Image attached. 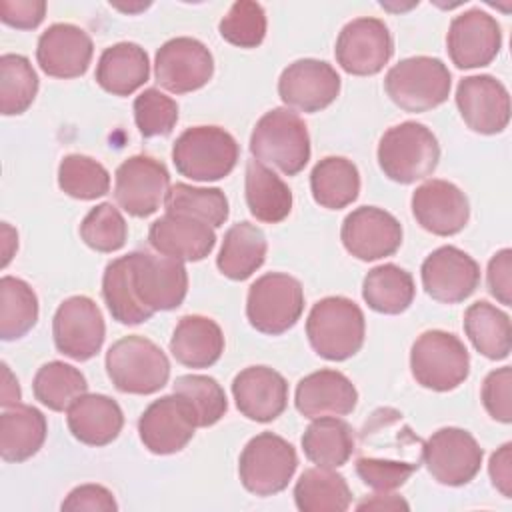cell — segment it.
Segmentation results:
<instances>
[{"mask_svg": "<svg viewBox=\"0 0 512 512\" xmlns=\"http://www.w3.org/2000/svg\"><path fill=\"white\" fill-rule=\"evenodd\" d=\"M172 390L192 404L200 428L216 424L228 410L226 394L212 376L182 374L174 380Z\"/></svg>", "mask_w": 512, "mask_h": 512, "instance_id": "cell-44", "label": "cell"}, {"mask_svg": "<svg viewBox=\"0 0 512 512\" xmlns=\"http://www.w3.org/2000/svg\"><path fill=\"white\" fill-rule=\"evenodd\" d=\"M296 410L304 418L346 416L358 404V392L348 376L338 370H318L296 384Z\"/></svg>", "mask_w": 512, "mask_h": 512, "instance_id": "cell-26", "label": "cell"}, {"mask_svg": "<svg viewBox=\"0 0 512 512\" xmlns=\"http://www.w3.org/2000/svg\"><path fill=\"white\" fill-rule=\"evenodd\" d=\"M376 156L386 178L398 184H412L428 178L436 170L440 146L430 128L406 120L382 134Z\"/></svg>", "mask_w": 512, "mask_h": 512, "instance_id": "cell-3", "label": "cell"}, {"mask_svg": "<svg viewBox=\"0 0 512 512\" xmlns=\"http://www.w3.org/2000/svg\"><path fill=\"white\" fill-rule=\"evenodd\" d=\"M232 396L248 420L272 422L286 410L288 382L268 366H248L234 376Z\"/></svg>", "mask_w": 512, "mask_h": 512, "instance_id": "cell-24", "label": "cell"}, {"mask_svg": "<svg viewBox=\"0 0 512 512\" xmlns=\"http://www.w3.org/2000/svg\"><path fill=\"white\" fill-rule=\"evenodd\" d=\"M456 106L464 124L478 134H500L510 122L508 90L490 74L462 78L456 88Z\"/></svg>", "mask_w": 512, "mask_h": 512, "instance_id": "cell-20", "label": "cell"}, {"mask_svg": "<svg viewBox=\"0 0 512 512\" xmlns=\"http://www.w3.org/2000/svg\"><path fill=\"white\" fill-rule=\"evenodd\" d=\"M310 190L316 204L340 210L352 204L360 192V172L344 156H326L310 172Z\"/></svg>", "mask_w": 512, "mask_h": 512, "instance_id": "cell-35", "label": "cell"}, {"mask_svg": "<svg viewBox=\"0 0 512 512\" xmlns=\"http://www.w3.org/2000/svg\"><path fill=\"white\" fill-rule=\"evenodd\" d=\"M198 428L192 404L180 394H168L154 400L138 420V434L152 454L166 456L180 452Z\"/></svg>", "mask_w": 512, "mask_h": 512, "instance_id": "cell-14", "label": "cell"}, {"mask_svg": "<svg viewBox=\"0 0 512 512\" xmlns=\"http://www.w3.org/2000/svg\"><path fill=\"white\" fill-rule=\"evenodd\" d=\"M490 480L496 486V490L502 492L504 498L512 496V444H502L488 462Z\"/></svg>", "mask_w": 512, "mask_h": 512, "instance_id": "cell-53", "label": "cell"}, {"mask_svg": "<svg viewBox=\"0 0 512 512\" xmlns=\"http://www.w3.org/2000/svg\"><path fill=\"white\" fill-rule=\"evenodd\" d=\"M164 206L168 214L188 216L212 228L222 226L230 214L228 198L220 188H196L184 182L170 186Z\"/></svg>", "mask_w": 512, "mask_h": 512, "instance_id": "cell-41", "label": "cell"}, {"mask_svg": "<svg viewBox=\"0 0 512 512\" xmlns=\"http://www.w3.org/2000/svg\"><path fill=\"white\" fill-rule=\"evenodd\" d=\"M220 36L238 48H256L266 36V14L258 2L238 0L218 24Z\"/></svg>", "mask_w": 512, "mask_h": 512, "instance_id": "cell-46", "label": "cell"}, {"mask_svg": "<svg viewBox=\"0 0 512 512\" xmlns=\"http://www.w3.org/2000/svg\"><path fill=\"white\" fill-rule=\"evenodd\" d=\"M80 238L96 252H116L126 244L128 226L122 212L112 202L94 206L80 224Z\"/></svg>", "mask_w": 512, "mask_h": 512, "instance_id": "cell-45", "label": "cell"}, {"mask_svg": "<svg viewBox=\"0 0 512 512\" xmlns=\"http://www.w3.org/2000/svg\"><path fill=\"white\" fill-rule=\"evenodd\" d=\"M238 156V142L220 126L186 128L172 146L176 170L196 182H214L228 176Z\"/></svg>", "mask_w": 512, "mask_h": 512, "instance_id": "cell-5", "label": "cell"}, {"mask_svg": "<svg viewBox=\"0 0 512 512\" xmlns=\"http://www.w3.org/2000/svg\"><path fill=\"white\" fill-rule=\"evenodd\" d=\"M488 292L504 306L512 304V250H498L490 262L486 272Z\"/></svg>", "mask_w": 512, "mask_h": 512, "instance_id": "cell-51", "label": "cell"}, {"mask_svg": "<svg viewBox=\"0 0 512 512\" xmlns=\"http://www.w3.org/2000/svg\"><path fill=\"white\" fill-rule=\"evenodd\" d=\"M132 282L140 302L152 312L178 308L188 292V272L176 258L150 252H130Z\"/></svg>", "mask_w": 512, "mask_h": 512, "instance_id": "cell-16", "label": "cell"}, {"mask_svg": "<svg viewBox=\"0 0 512 512\" xmlns=\"http://www.w3.org/2000/svg\"><path fill=\"white\" fill-rule=\"evenodd\" d=\"M150 60L142 46L118 42L108 46L96 64V82L112 96H130L148 82Z\"/></svg>", "mask_w": 512, "mask_h": 512, "instance_id": "cell-29", "label": "cell"}, {"mask_svg": "<svg viewBox=\"0 0 512 512\" xmlns=\"http://www.w3.org/2000/svg\"><path fill=\"white\" fill-rule=\"evenodd\" d=\"M170 352L182 366L208 368L224 352L222 328L208 316H182L170 338Z\"/></svg>", "mask_w": 512, "mask_h": 512, "instance_id": "cell-28", "label": "cell"}, {"mask_svg": "<svg viewBox=\"0 0 512 512\" xmlns=\"http://www.w3.org/2000/svg\"><path fill=\"white\" fill-rule=\"evenodd\" d=\"M408 502L396 494H388V492H378L372 494V498L362 500L356 510H408Z\"/></svg>", "mask_w": 512, "mask_h": 512, "instance_id": "cell-54", "label": "cell"}, {"mask_svg": "<svg viewBox=\"0 0 512 512\" xmlns=\"http://www.w3.org/2000/svg\"><path fill=\"white\" fill-rule=\"evenodd\" d=\"M34 396L40 404L54 412L68 410L88 390L84 374L60 360L46 362L38 368L32 380Z\"/></svg>", "mask_w": 512, "mask_h": 512, "instance_id": "cell-39", "label": "cell"}, {"mask_svg": "<svg viewBox=\"0 0 512 512\" xmlns=\"http://www.w3.org/2000/svg\"><path fill=\"white\" fill-rule=\"evenodd\" d=\"M502 30L494 16L470 8L452 18L446 34V50L456 68L488 66L500 52Z\"/></svg>", "mask_w": 512, "mask_h": 512, "instance_id": "cell-17", "label": "cell"}, {"mask_svg": "<svg viewBox=\"0 0 512 512\" xmlns=\"http://www.w3.org/2000/svg\"><path fill=\"white\" fill-rule=\"evenodd\" d=\"M294 502L302 512H344L352 502L346 478L334 468H308L294 486Z\"/></svg>", "mask_w": 512, "mask_h": 512, "instance_id": "cell-36", "label": "cell"}, {"mask_svg": "<svg viewBox=\"0 0 512 512\" xmlns=\"http://www.w3.org/2000/svg\"><path fill=\"white\" fill-rule=\"evenodd\" d=\"M484 450L476 438L462 428L436 430L422 444V462L430 476L444 486H464L476 478Z\"/></svg>", "mask_w": 512, "mask_h": 512, "instance_id": "cell-10", "label": "cell"}, {"mask_svg": "<svg viewBox=\"0 0 512 512\" xmlns=\"http://www.w3.org/2000/svg\"><path fill=\"white\" fill-rule=\"evenodd\" d=\"M18 248V234L6 222H2V266L12 258V252Z\"/></svg>", "mask_w": 512, "mask_h": 512, "instance_id": "cell-56", "label": "cell"}, {"mask_svg": "<svg viewBox=\"0 0 512 512\" xmlns=\"http://www.w3.org/2000/svg\"><path fill=\"white\" fill-rule=\"evenodd\" d=\"M170 192L166 166L152 156L136 154L124 160L114 174V198L118 206L134 218L154 214Z\"/></svg>", "mask_w": 512, "mask_h": 512, "instance_id": "cell-11", "label": "cell"}, {"mask_svg": "<svg viewBox=\"0 0 512 512\" xmlns=\"http://www.w3.org/2000/svg\"><path fill=\"white\" fill-rule=\"evenodd\" d=\"M62 510H88V512H116L118 504L114 494L100 484H82L70 490L64 498Z\"/></svg>", "mask_w": 512, "mask_h": 512, "instance_id": "cell-50", "label": "cell"}, {"mask_svg": "<svg viewBox=\"0 0 512 512\" xmlns=\"http://www.w3.org/2000/svg\"><path fill=\"white\" fill-rule=\"evenodd\" d=\"M340 238L354 258L372 262L400 248L402 224L382 208L360 206L344 218Z\"/></svg>", "mask_w": 512, "mask_h": 512, "instance_id": "cell-21", "label": "cell"}, {"mask_svg": "<svg viewBox=\"0 0 512 512\" xmlns=\"http://www.w3.org/2000/svg\"><path fill=\"white\" fill-rule=\"evenodd\" d=\"M46 14L44 0H2L0 2V20L18 30L36 28Z\"/></svg>", "mask_w": 512, "mask_h": 512, "instance_id": "cell-52", "label": "cell"}, {"mask_svg": "<svg viewBox=\"0 0 512 512\" xmlns=\"http://www.w3.org/2000/svg\"><path fill=\"white\" fill-rule=\"evenodd\" d=\"M282 102L300 112H320L340 94V76L332 64L316 58H302L288 64L278 78Z\"/></svg>", "mask_w": 512, "mask_h": 512, "instance_id": "cell-18", "label": "cell"}, {"mask_svg": "<svg viewBox=\"0 0 512 512\" xmlns=\"http://www.w3.org/2000/svg\"><path fill=\"white\" fill-rule=\"evenodd\" d=\"M52 336L56 350L64 356L78 362L94 358L106 338L98 304L88 296L66 298L52 318Z\"/></svg>", "mask_w": 512, "mask_h": 512, "instance_id": "cell-12", "label": "cell"}, {"mask_svg": "<svg viewBox=\"0 0 512 512\" xmlns=\"http://www.w3.org/2000/svg\"><path fill=\"white\" fill-rule=\"evenodd\" d=\"M266 250L264 232L256 224L238 222L226 230L216 266L230 280H246L264 264Z\"/></svg>", "mask_w": 512, "mask_h": 512, "instance_id": "cell-33", "label": "cell"}, {"mask_svg": "<svg viewBox=\"0 0 512 512\" xmlns=\"http://www.w3.org/2000/svg\"><path fill=\"white\" fill-rule=\"evenodd\" d=\"M422 462L412 460H376L368 456L356 458V474L376 492H392L400 488Z\"/></svg>", "mask_w": 512, "mask_h": 512, "instance_id": "cell-48", "label": "cell"}, {"mask_svg": "<svg viewBox=\"0 0 512 512\" xmlns=\"http://www.w3.org/2000/svg\"><path fill=\"white\" fill-rule=\"evenodd\" d=\"M482 404L486 412L502 422L510 424L512 422V368L502 366L492 372L482 382V392H480Z\"/></svg>", "mask_w": 512, "mask_h": 512, "instance_id": "cell-49", "label": "cell"}, {"mask_svg": "<svg viewBox=\"0 0 512 512\" xmlns=\"http://www.w3.org/2000/svg\"><path fill=\"white\" fill-rule=\"evenodd\" d=\"M254 160L296 176L310 160V136L304 120L290 108L268 110L250 134Z\"/></svg>", "mask_w": 512, "mask_h": 512, "instance_id": "cell-2", "label": "cell"}, {"mask_svg": "<svg viewBox=\"0 0 512 512\" xmlns=\"http://www.w3.org/2000/svg\"><path fill=\"white\" fill-rule=\"evenodd\" d=\"M416 294L414 280L410 272L396 264H380L364 276L362 298L364 302L380 314H400L404 312Z\"/></svg>", "mask_w": 512, "mask_h": 512, "instance_id": "cell-38", "label": "cell"}, {"mask_svg": "<svg viewBox=\"0 0 512 512\" xmlns=\"http://www.w3.org/2000/svg\"><path fill=\"white\" fill-rule=\"evenodd\" d=\"M20 402V386L18 380L12 376L6 362H2V392H0V404L2 408L16 406Z\"/></svg>", "mask_w": 512, "mask_h": 512, "instance_id": "cell-55", "label": "cell"}, {"mask_svg": "<svg viewBox=\"0 0 512 512\" xmlns=\"http://www.w3.org/2000/svg\"><path fill=\"white\" fill-rule=\"evenodd\" d=\"M106 374L124 394H154L170 378V362L158 344L130 334L116 340L106 352Z\"/></svg>", "mask_w": 512, "mask_h": 512, "instance_id": "cell-4", "label": "cell"}, {"mask_svg": "<svg viewBox=\"0 0 512 512\" xmlns=\"http://www.w3.org/2000/svg\"><path fill=\"white\" fill-rule=\"evenodd\" d=\"M394 42L388 26L380 18H354L336 38V62L354 76H374L392 58Z\"/></svg>", "mask_w": 512, "mask_h": 512, "instance_id": "cell-13", "label": "cell"}, {"mask_svg": "<svg viewBox=\"0 0 512 512\" xmlns=\"http://www.w3.org/2000/svg\"><path fill=\"white\" fill-rule=\"evenodd\" d=\"M452 76L440 58L412 56L394 64L384 88L390 100L404 112H426L448 100Z\"/></svg>", "mask_w": 512, "mask_h": 512, "instance_id": "cell-7", "label": "cell"}, {"mask_svg": "<svg viewBox=\"0 0 512 512\" xmlns=\"http://www.w3.org/2000/svg\"><path fill=\"white\" fill-rule=\"evenodd\" d=\"M298 466L294 446L278 434L260 432L248 440L238 460L242 486L256 496L282 492Z\"/></svg>", "mask_w": 512, "mask_h": 512, "instance_id": "cell-9", "label": "cell"}, {"mask_svg": "<svg viewBox=\"0 0 512 512\" xmlns=\"http://www.w3.org/2000/svg\"><path fill=\"white\" fill-rule=\"evenodd\" d=\"M38 320V298L30 284L14 276L0 278V338H22Z\"/></svg>", "mask_w": 512, "mask_h": 512, "instance_id": "cell-40", "label": "cell"}, {"mask_svg": "<svg viewBox=\"0 0 512 512\" xmlns=\"http://www.w3.org/2000/svg\"><path fill=\"white\" fill-rule=\"evenodd\" d=\"M416 222L430 234L452 236L464 230L470 218L466 194L448 180H426L410 200Z\"/></svg>", "mask_w": 512, "mask_h": 512, "instance_id": "cell-22", "label": "cell"}, {"mask_svg": "<svg viewBox=\"0 0 512 512\" xmlns=\"http://www.w3.org/2000/svg\"><path fill=\"white\" fill-rule=\"evenodd\" d=\"M48 432L46 416L28 404L4 408L0 416V456L6 462H24L44 444Z\"/></svg>", "mask_w": 512, "mask_h": 512, "instance_id": "cell-30", "label": "cell"}, {"mask_svg": "<svg viewBox=\"0 0 512 512\" xmlns=\"http://www.w3.org/2000/svg\"><path fill=\"white\" fill-rule=\"evenodd\" d=\"M214 74L210 50L196 38L178 36L164 42L154 58L158 84L172 94H188L208 84Z\"/></svg>", "mask_w": 512, "mask_h": 512, "instance_id": "cell-15", "label": "cell"}, {"mask_svg": "<svg viewBox=\"0 0 512 512\" xmlns=\"http://www.w3.org/2000/svg\"><path fill=\"white\" fill-rule=\"evenodd\" d=\"M244 194L250 214L260 222L278 224L292 210V192L288 184L258 160H248L246 164Z\"/></svg>", "mask_w": 512, "mask_h": 512, "instance_id": "cell-31", "label": "cell"}, {"mask_svg": "<svg viewBox=\"0 0 512 512\" xmlns=\"http://www.w3.org/2000/svg\"><path fill=\"white\" fill-rule=\"evenodd\" d=\"M464 332L472 346L488 360H504L512 348L510 316L486 300L470 304L464 312Z\"/></svg>", "mask_w": 512, "mask_h": 512, "instance_id": "cell-34", "label": "cell"}, {"mask_svg": "<svg viewBox=\"0 0 512 512\" xmlns=\"http://www.w3.org/2000/svg\"><path fill=\"white\" fill-rule=\"evenodd\" d=\"M38 92V76L22 54L0 56V112L16 116L26 112Z\"/></svg>", "mask_w": 512, "mask_h": 512, "instance_id": "cell-42", "label": "cell"}, {"mask_svg": "<svg viewBox=\"0 0 512 512\" xmlns=\"http://www.w3.org/2000/svg\"><path fill=\"white\" fill-rule=\"evenodd\" d=\"M426 294L442 304L466 300L480 284V266L456 246H440L430 252L420 268Z\"/></svg>", "mask_w": 512, "mask_h": 512, "instance_id": "cell-19", "label": "cell"}, {"mask_svg": "<svg viewBox=\"0 0 512 512\" xmlns=\"http://www.w3.org/2000/svg\"><path fill=\"white\" fill-rule=\"evenodd\" d=\"M94 44L88 32L76 24L58 22L48 26L36 46V60L44 74L52 78H78L92 60Z\"/></svg>", "mask_w": 512, "mask_h": 512, "instance_id": "cell-23", "label": "cell"}, {"mask_svg": "<svg viewBox=\"0 0 512 512\" xmlns=\"http://www.w3.org/2000/svg\"><path fill=\"white\" fill-rule=\"evenodd\" d=\"M302 284L284 272H268L252 282L246 298V316L252 328L278 336L290 330L302 316Z\"/></svg>", "mask_w": 512, "mask_h": 512, "instance_id": "cell-8", "label": "cell"}, {"mask_svg": "<svg viewBox=\"0 0 512 512\" xmlns=\"http://www.w3.org/2000/svg\"><path fill=\"white\" fill-rule=\"evenodd\" d=\"M58 186L76 200H96L110 190L108 170L84 154H68L58 166Z\"/></svg>", "mask_w": 512, "mask_h": 512, "instance_id": "cell-43", "label": "cell"}, {"mask_svg": "<svg viewBox=\"0 0 512 512\" xmlns=\"http://www.w3.org/2000/svg\"><path fill=\"white\" fill-rule=\"evenodd\" d=\"M68 430L86 446H106L118 438L124 414L116 400L104 394H82L66 410Z\"/></svg>", "mask_w": 512, "mask_h": 512, "instance_id": "cell-27", "label": "cell"}, {"mask_svg": "<svg viewBox=\"0 0 512 512\" xmlns=\"http://www.w3.org/2000/svg\"><path fill=\"white\" fill-rule=\"evenodd\" d=\"M102 296L112 314V318L126 326H136L154 316L136 296L132 282V256H120L104 268L102 276Z\"/></svg>", "mask_w": 512, "mask_h": 512, "instance_id": "cell-37", "label": "cell"}, {"mask_svg": "<svg viewBox=\"0 0 512 512\" xmlns=\"http://www.w3.org/2000/svg\"><path fill=\"white\" fill-rule=\"evenodd\" d=\"M148 242L158 254L180 262H198L214 250L216 232L200 220L166 212L150 224Z\"/></svg>", "mask_w": 512, "mask_h": 512, "instance_id": "cell-25", "label": "cell"}, {"mask_svg": "<svg viewBox=\"0 0 512 512\" xmlns=\"http://www.w3.org/2000/svg\"><path fill=\"white\" fill-rule=\"evenodd\" d=\"M134 122L144 138L168 136L178 122V104L158 88H146L134 100Z\"/></svg>", "mask_w": 512, "mask_h": 512, "instance_id": "cell-47", "label": "cell"}, {"mask_svg": "<svg viewBox=\"0 0 512 512\" xmlns=\"http://www.w3.org/2000/svg\"><path fill=\"white\" fill-rule=\"evenodd\" d=\"M366 334L360 306L346 296H326L318 300L306 320V336L312 350L332 362L354 356Z\"/></svg>", "mask_w": 512, "mask_h": 512, "instance_id": "cell-1", "label": "cell"}, {"mask_svg": "<svg viewBox=\"0 0 512 512\" xmlns=\"http://www.w3.org/2000/svg\"><path fill=\"white\" fill-rule=\"evenodd\" d=\"M410 370L422 388L448 392L468 378L470 354L452 332L426 330L410 348Z\"/></svg>", "mask_w": 512, "mask_h": 512, "instance_id": "cell-6", "label": "cell"}, {"mask_svg": "<svg viewBox=\"0 0 512 512\" xmlns=\"http://www.w3.org/2000/svg\"><path fill=\"white\" fill-rule=\"evenodd\" d=\"M304 456L322 468L344 466L356 450L352 426L338 416L312 418L302 434Z\"/></svg>", "mask_w": 512, "mask_h": 512, "instance_id": "cell-32", "label": "cell"}]
</instances>
